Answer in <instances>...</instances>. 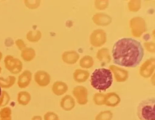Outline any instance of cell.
<instances>
[{
  "mask_svg": "<svg viewBox=\"0 0 155 120\" xmlns=\"http://www.w3.org/2000/svg\"><path fill=\"white\" fill-rule=\"evenodd\" d=\"M4 61L6 69L12 74L19 73L23 69L21 61L12 55L6 56Z\"/></svg>",
  "mask_w": 155,
  "mask_h": 120,
  "instance_id": "obj_4",
  "label": "cell"
},
{
  "mask_svg": "<svg viewBox=\"0 0 155 120\" xmlns=\"http://www.w3.org/2000/svg\"><path fill=\"white\" fill-rule=\"evenodd\" d=\"M155 99L150 98L141 101L137 108V115L140 120H155Z\"/></svg>",
  "mask_w": 155,
  "mask_h": 120,
  "instance_id": "obj_3",
  "label": "cell"
},
{
  "mask_svg": "<svg viewBox=\"0 0 155 120\" xmlns=\"http://www.w3.org/2000/svg\"><path fill=\"white\" fill-rule=\"evenodd\" d=\"M113 62L125 67H135L140 64L144 56L141 43L132 38H122L114 44L112 50Z\"/></svg>",
  "mask_w": 155,
  "mask_h": 120,
  "instance_id": "obj_1",
  "label": "cell"
},
{
  "mask_svg": "<svg viewBox=\"0 0 155 120\" xmlns=\"http://www.w3.org/2000/svg\"><path fill=\"white\" fill-rule=\"evenodd\" d=\"M49 79V74L45 71H38L34 74L35 81L40 86L47 84L48 82Z\"/></svg>",
  "mask_w": 155,
  "mask_h": 120,
  "instance_id": "obj_6",
  "label": "cell"
},
{
  "mask_svg": "<svg viewBox=\"0 0 155 120\" xmlns=\"http://www.w3.org/2000/svg\"><path fill=\"white\" fill-rule=\"evenodd\" d=\"M1 71H2L1 67H0V73H1Z\"/></svg>",
  "mask_w": 155,
  "mask_h": 120,
  "instance_id": "obj_14",
  "label": "cell"
},
{
  "mask_svg": "<svg viewBox=\"0 0 155 120\" xmlns=\"http://www.w3.org/2000/svg\"><path fill=\"white\" fill-rule=\"evenodd\" d=\"M16 77L12 75L8 76L7 78H4L3 77H0V84H2V83L10 84H13L16 81Z\"/></svg>",
  "mask_w": 155,
  "mask_h": 120,
  "instance_id": "obj_9",
  "label": "cell"
},
{
  "mask_svg": "<svg viewBox=\"0 0 155 120\" xmlns=\"http://www.w3.org/2000/svg\"><path fill=\"white\" fill-rule=\"evenodd\" d=\"M16 44H17V46H18V49L20 50H21V51L23 50V49L26 48L25 47V44H24V42L23 41L21 40H18L16 41Z\"/></svg>",
  "mask_w": 155,
  "mask_h": 120,
  "instance_id": "obj_11",
  "label": "cell"
},
{
  "mask_svg": "<svg viewBox=\"0 0 155 120\" xmlns=\"http://www.w3.org/2000/svg\"><path fill=\"white\" fill-rule=\"evenodd\" d=\"M36 56V52L34 49L31 48H26L21 51V57L25 61L32 60Z\"/></svg>",
  "mask_w": 155,
  "mask_h": 120,
  "instance_id": "obj_7",
  "label": "cell"
},
{
  "mask_svg": "<svg viewBox=\"0 0 155 120\" xmlns=\"http://www.w3.org/2000/svg\"><path fill=\"white\" fill-rule=\"evenodd\" d=\"M41 37V33L40 31H31L27 35V39L32 43L38 42Z\"/></svg>",
  "mask_w": 155,
  "mask_h": 120,
  "instance_id": "obj_8",
  "label": "cell"
},
{
  "mask_svg": "<svg viewBox=\"0 0 155 120\" xmlns=\"http://www.w3.org/2000/svg\"><path fill=\"white\" fill-rule=\"evenodd\" d=\"M2 88L0 86V98L2 97Z\"/></svg>",
  "mask_w": 155,
  "mask_h": 120,
  "instance_id": "obj_12",
  "label": "cell"
},
{
  "mask_svg": "<svg viewBox=\"0 0 155 120\" xmlns=\"http://www.w3.org/2000/svg\"><path fill=\"white\" fill-rule=\"evenodd\" d=\"M91 84L99 91H106L111 86L113 82L110 70L105 68L96 69L91 75Z\"/></svg>",
  "mask_w": 155,
  "mask_h": 120,
  "instance_id": "obj_2",
  "label": "cell"
},
{
  "mask_svg": "<svg viewBox=\"0 0 155 120\" xmlns=\"http://www.w3.org/2000/svg\"><path fill=\"white\" fill-rule=\"evenodd\" d=\"M32 79V74L28 70H24L18 78V83L20 87H25L30 83Z\"/></svg>",
  "mask_w": 155,
  "mask_h": 120,
  "instance_id": "obj_5",
  "label": "cell"
},
{
  "mask_svg": "<svg viewBox=\"0 0 155 120\" xmlns=\"http://www.w3.org/2000/svg\"><path fill=\"white\" fill-rule=\"evenodd\" d=\"M2 53L1 52H0V61L2 59Z\"/></svg>",
  "mask_w": 155,
  "mask_h": 120,
  "instance_id": "obj_13",
  "label": "cell"
},
{
  "mask_svg": "<svg viewBox=\"0 0 155 120\" xmlns=\"http://www.w3.org/2000/svg\"><path fill=\"white\" fill-rule=\"evenodd\" d=\"M26 6L32 9H34L33 6L35 7V9L38 8L39 6L40 1H24Z\"/></svg>",
  "mask_w": 155,
  "mask_h": 120,
  "instance_id": "obj_10",
  "label": "cell"
}]
</instances>
